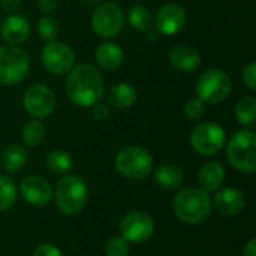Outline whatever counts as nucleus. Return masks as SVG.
<instances>
[{"label": "nucleus", "instance_id": "nucleus-10", "mask_svg": "<svg viewBox=\"0 0 256 256\" xmlns=\"http://www.w3.org/2000/svg\"><path fill=\"white\" fill-rule=\"evenodd\" d=\"M56 94L45 84H33L30 86L22 96L24 111L33 118H45L51 116L56 110Z\"/></svg>", "mask_w": 256, "mask_h": 256}, {"label": "nucleus", "instance_id": "nucleus-21", "mask_svg": "<svg viewBox=\"0 0 256 256\" xmlns=\"http://www.w3.org/2000/svg\"><path fill=\"white\" fill-rule=\"evenodd\" d=\"M184 182V174L180 166L174 164H165L156 168L154 171V183L166 190L178 189Z\"/></svg>", "mask_w": 256, "mask_h": 256}, {"label": "nucleus", "instance_id": "nucleus-12", "mask_svg": "<svg viewBox=\"0 0 256 256\" xmlns=\"http://www.w3.org/2000/svg\"><path fill=\"white\" fill-rule=\"evenodd\" d=\"M154 232V222L148 213L130 212L120 222V234L128 243H142Z\"/></svg>", "mask_w": 256, "mask_h": 256}, {"label": "nucleus", "instance_id": "nucleus-33", "mask_svg": "<svg viewBox=\"0 0 256 256\" xmlns=\"http://www.w3.org/2000/svg\"><path fill=\"white\" fill-rule=\"evenodd\" d=\"M33 256H62V252L57 246H54L51 243H44L34 249Z\"/></svg>", "mask_w": 256, "mask_h": 256}, {"label": "nucleus", "instance_id": "nucleus-4", "mask_svg": "<svg viewBox=\"0 0 256 256\" xmlns=\"http://www.w3.org/2000/svg\"><path fill=\"white\" fill-rule=\"evenodd\" d=\"M87 184L78 176L63 177L56 188V202L63 214H78L87 204Z\"/></svg>", "mask_w": 256, "mask_h": 256}, {"label": "nucleus", "instance_id": "nucleus-9", "mask_svg": "<svg viewBox=\"0 0 256 256\" xmlns=\"http://www.w3.org/2000/svg\"><path fill=\"white\" fill-rule=\"evenodd\" d=\"M226 144L225 129L214 122H204L194 128L190 146L201 156H216Z\"/></svg>", "mask_w": 256, "mask_h": 256}, {"label": "nucleus", "instance_id": "nucleus-38", "mask_svg": "<svg viewBox=\"0 0 256 256\" xmlns=\"http://www.w3.org/2000/svg\"><path fill=\"white\" fill-rule=\"evenodd\" d=\"M108 2H117V0H108Z\"/></svg>", "mask_w": 256, "mask_h": 256}, {"label": "nucleus", "instance_id": "nucleus-24", "mask_svg": "<svg viewBox=\"0 0 256 256\" xmlns=\"http://www.w3.org/2000/svg\"><path fill=\"white\" fill-rule=\"evenodd\" d=\"M45 165L48 168L50 172L57 174V176H63L68 174L72 166H74V160L70 158V154L64 150H52L46 154L45 158Z\"/></svg>", "mask_w": 256, "mask_h": 256}, {"label": "nucleus", "instance_id": "nucleus-6", "mask_svg": "<svg viewBox=\"0 0 256 256\" xmlns=\"http://www.w3.org/2000/svg\"><path fill=\"white\" fill-rule=\"evenodd\" d=\"M30 69L28 54L16 45L0 46V84L12 87L21 82Z\"/></svg>", "mask_w": 256, "mask_h": 256}, {"label": "nucleus", "instance_id": "nucleus-15", "mask_svg": "<svg viewBox=\"0 0 256 256\" xmlns=\"http://www.w3.org/2000/svg\"><path fill=\"white\" fill-rule=\"evenodd\" d=\"M0 34L6 45H22L30 38V22L26 16L10 14L0 22Z\"/></svg>", "mask_w": 256, "mask_h": 256}, {"label": "nucleus", "instance_id": "nucleus-23", "mask_svg": "<svg viewBox=\"0 0 256 256\" xmlns=\"http://www.w3.org/2000/svg\"><path fill=\"white\" fill-rule=\"evenodd\" d=\"M154 15L150 8L144 4H135L129 9L128 14V22L132 28L138 32H148L153 27Z\"/></svg>", "mask_w": 256, "mask_h": 256}, {"label": "nucleus", "instance_id": "nucleus-35", "mask_svg": "<svg viewBox=\"0 0 256 256\" xmlns=\"http://www.w3.org/2000/svg\"><path fill=\"white\" fill-rule=\"evenodd\" d=\"M0 8L8 14H15L21 8V0H0Z\"/></svg>", "mask_w": 256, "mask_h": 256}, {"label": "nucleus", "instance_id": "nucleus-29", "mask_svg": "<svg viewBox=\"0 0 256 256\" xmlns=\"http://www.w3.org/2000/svg\"><path fill=\"white\" fill-rule=\"evenodd\" d=\"M183 112L186 117H189L190 120H200L204 114H206V102L201 100L198 96L189 99L184 106H183Z\"/></svg>", "mask_w": 256, "mask_h": 256}, {"label": "nucleus", "instance_id": "nucleus-7", "mask_svg": "<svg viewBox=\"0 0 256 256\" xmlns=\"http://www.w3.org/2000/svg\"><path fill=\"white\" fill-rule=\"evenodd\" d=\"M90 24L102 39H114L124 27V14L116 2H102L92 12Z\"/></svg>", "mask_w": 256, "mask_h": 256}, {"label": "nucleus", "instance_id": "nucleus-1", "mask_svg": "<svg viewBox=\"0 0 256 256\" xmlns=\"http://www.w3.org/2000/svg\"><path fill=\"white\" fill-rule=\"evenodd\" d=\"M64 92L68 99L81 108H92L105 94L104 78L98 68L90 63L74 66L66 74Z\"/></svg>", "mask_w": 256, "mask_h": 256}, {"label": "nucleus", "instance_id": "nucleus-26", "mask_svg": "<svg viewBox=\"0 0 256 256\" xmlns=\"http://www.w3.org/2000/svg\"><path fill=\"white\" fill-rule=\"evenodd\" d=\"M22 136V142L28 147H38L42 144L44 138H45V126L40 120L33 118L30 122H27L22 128L21 132Z\"/></svg>", "mask_w": 256, "mask_h": 256}, {"label": "nucleus", "instance_id": "nucleus-14", "mask_svg": "<svg viewBox=\"0 0 256 256\" xmlns=\"http://www.w3.org/2000/svg\"><path fill=\"white\" fill-rule=\"evenodd\" d=\"M20 192L24 201L32 206H46L52 198V189L48 180L40 176H28L20 184Z\"/></svg>", "mask_w": 256, "mask_h": 256}, {"label": "nucleus", "instance_id": "nucleus-32", "mask_svg": "<svg viewBox=\"0 0 256 256\" xmlns=\"http://www.w3.org/2000/svg\"><path fill=\"white\" fill-rule=\"evenodd\" d=\"M92 116L98 122H105L110 117V106L106 104L98 102L92 106Z\"/></svg>", "mask_w": 256, "mask_h": 256}, {"label": "nucleus", "instance_id": "nucleus-19", "mask_svg": "<svg viewBox=\"0 0 256 256\" xmlns=\"http://www.w3.org/2000/svg\"><path fill=\"white\" fill-rule=\"evenodd\" d=\"M105 98L108 102L106 105H111L112 108L117 110H128L134 106V104L136 102L138 92L129 82H118L106 92Z\"/></svg>", "mask_w": 256, "mask_h": 256}, {"label": "nucleus", "instance_id": "nucleus-2", "mask_svg": "<svg viewBox=\"0 0 256 256\" xmlns=\"http://www.w3.org/2000/svg\"><path fill=\"white\" fill-rule=\"evenodd\" d=\"M172 208L176 216L189 225H198L208 219L212 214L213 202L208 195L201 188H186L180 190L174 201Z\"/></svg>", "mask_w": 256, "mask_h": 256}, {"label": "nucleus", "instance_id": "nucleus-8", "mask_svg": "<svg viewBox=\"0 0 256 256\" xmlns=\"http://www.w3.org/2000/svg\"><path fill=\"white\" fill-rule=\"evenodd\" d=\"M195 90L196 96L206 104H219L230 96L232 90V81L225 70L208 69L198 78Z\"/></svg>", "mask_w": 256, "mask_h": 256}, {"label": "nucleus", "instance_id": "nucleus-22", "mask_svg": "<svg viewBox=\"0 0 256 256\" xmlns=\"http://www.w3.org/2000/svg\"><path fill=\"white\" fill-rule=\"evenodd\" d=\"M27 162V152L24 146L18 142H10L4 147L2 153V164L8 172H18L24 168Z\"/></svg>", "mask_w": 256, "mask_h": 256}, {"label": "nucleus", "instance_id": "nucleus-18", "mask_svg": "<svg viewBox=\"0 0 256 256\" xmlns=\"http://www.w3.org/2000/svg\"><path fill=\"white\" fill-rule=\"evenodd\" d=\"M94 60L98 66H100L105 70H114L118 69L124 60L123 50L118 44L112 40H105L98 45L94 51Z\"/></svg>", "mask_w": 256, "mask_h": 256}, {"label": "nucleus", "instance_id": "nucleus-13", "mask_svg": "<svg viewBox=\"0 0 256 256\" xmlns=\"http://www.w3.org/2000/svg\"><path fill=\"white\" fill-rule=\"evenodd\" d=\"M188 21V15L183 6L178 3H165L160 6L154 15L153 26L156 32L164 36H174L180 33Z\"/></svg>", "mask_w": 256, "mask_h": 256}, {"label": "nucleus", "instance_id": "nucleus-16", "mask_svg": "<svg viewBox=\"0 0 256 256\" xmlns=\"http://www.w3.org/2000/svg\"><path fill=\"white\" fill-rule=\"evenodd\" d=\"M168 60H170V64L176 70L184 72V74H189V72L196 70L200 68V64H201V56H200V52L194 46L184 45V44L176 45L170 51Z\"/></svg>", "mask_w": 256, "mask_h": 256}, {"label": "nucleus", "instance_id": "nucleus-37", "mask_svg": "<svg viewBox=\"0 0 256 256\" xmlns=\"http://www.w3.org/2000/svg\"><path fill=\"white\" fill-rule=\"evenodd\" d=\"M87 6H98L100 3V0H82Z\"/></svg>", "mask_w": 256, "mask_h": 256}, {"label": "nucleus", "instance_id": "nucleus-20", "mask_svg": "<svg viewBox=\"0 0 256 256\" xmlns=\"http://www.w3.org/2000/svg\"><path fill=\"white\" fill-rule=\"evenodd\" d=\"M225 180V168L219 162H208L201 166L198 172V184L206 192L218 190Z\"/></svg>", "mask_w": 256, "mask_h": 256}, {"label": "nucleus", "instance_id": "nucleus-34", "mask_svg": "<svg viewBox=\"0 0 256 256\" xmlns=\"http://www.w3.org/2000/svg\"><path fill=\"white\" fill-rule=\"evenodd\" d=\"M38 8L45 15H50L57 9V0H38Z\"/></svg>", "mask_w": 256, "mask_h": 256}, {"label": "nucleus", "instance_id": "nucleus-28", "mask_svg": "<svg viewBox=\"0 0 256 256\" xmlns=\"http://www.w3.org/2000/svg\"><path fill=\"white\" fill-rule=\"evenodd\" d=\"M16 200V186L12 178L0 176V213L9 210Z\"/></svg>", "mask_w": 256, "mask_h": 256}, {"label": "nucleus", "instance_id": "nucleus-27", "mask_svg": "<svg viewBox=\"0 0 256 256\" xmlns=\"http://www.w3.org/2000/svg\"><path fill=\"white\" fill-rule=\"evenodd\" d=\"M36 30L40 39H44L45 42H52L58 38L60 33V26L58 21L51 16V15H44L38 20L36 22Z\"/></svg>", "mask_w": 256, "mask_h": 256}, {"label": "nucleus", "instance_id": "nucleus-36", "mask_svg": "<svg viewBox=\"0 0 256 256\" xmlns=\"http://www.w3.org/2000/svg\"><path fill=\"white\" fill-rule=\"evenodd\" d=\"M243 256H256V240L252 238L243 249Z\"/></svg>", "mask_w": 256, "mask_h": 256}, {"label": "nucleus", "instance_id": "nucleus-30", "mask_svg": "<svg viewBox=\"0 0 256 256\" xmlns=\"http://www.w3.org/2000/svg\"><path fill=\"white\" fill-rule=\"evenodd\" d=\"M105 254H106V256H128L129 244L122 236L120 237H111L105 246Z\"/></svg>", "mask_w": 256, "mask_h": 256}, {"label": "nucleus", "instance_id": "nucleus-5", "mask_svg": "<svg viewBox=\"0 0 256 256\" xmlns=\"http://www.w3.org/2000/svg\"><path fill=\"white\" fill-rule=\"evenodd\" d=\"M153 168L150 152L140 146H128L116 156V170L126 178L142 180L148 177Z\"/></svg>", "mask_w": 256, "mask_h": 256}, {"label": "nucleus", "instance_id": "nucleus-31", "mask_svg": "<svg viewBox=\"0 0 256 256\" xmlns=\"http://www.w3.org/2000/svg\"><path fill=\"white\" fill-rule=\"evenodd\" d=\"M242 78H243V82L244 86L254 93L256 90V63L255 62H250L248 66H244L243 69V74H242Z\"/></svg>", "mask_w": 256, "mask_h": 256}, {"label": "nucleus", "instance_id": "nucleus-17", "mask_svg": "<svg viewBox=\"0 0 256 256\" xmlns=\"http://www.w3.org/2000/svg\"><path fill=\"white\" fill-rule=\"evenodd\" d=\"M246 206L244 195L234 188L220 189L214 196V207L219 213L225 216H236L243 212Z\"/></svg>", "mask_w": 256, "mask_h": 256}, {"label": "nucleus", "instance_id": "nucleus-11", "mask_svg": "<svg viewBox=\"0 0 256 256\" xmlns=\"http://www.w3.org/2000/svg\"><path fill=\"white\" fill-rule=\"evenodd\" d=\"M40 62L44 68L57 76L66 75L75 66V54L72 48L63 42H46L40 51Z\"/></svg>", "mask_w": 256, "mask_h": 256}, {"label": "nucleus", "instance_id": "nucleus-3", "mask_svg": "<svg viewBox=\"0 0 256 256\" xmlns=\"http://www.w3.org/2000/svg\"><path fill=\"white\" fill-rule=\"evenodd\" d=\"M228 162L240 172L252 174L256 170V135L252 129L237 130L226 146Z\"/></svg>", "mask_w": 256, "mask_h": 256}, {"label": "nucleus", "instance_id": "nucleus-25", "mask_svg": "<svg viewBox=\"0 0 256 256\" xmlns=\"http://www.w3.org/2000/svg\"><path fill=\"white\" fill-rule=\"evenodd\" d=\"M236 118L244 128H254L256 122V99L255 96H243L236 105Z\"/></svg>", "mask_w": 256, "mask_h": 256}]
</instances>
